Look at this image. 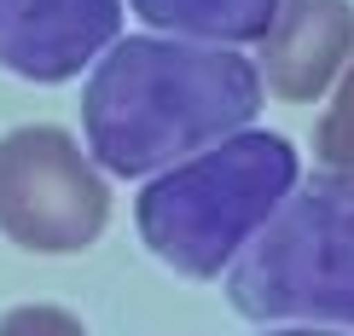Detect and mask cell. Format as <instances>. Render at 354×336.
I'll return each instance as SVG.
<instances>
[{"instance_id": "cell-1", "label": "cell", "mask_w": 354, "mask_h": 336, "mask_svg": "<svg viewBox=\"0 0 354 336\" xmlns=\"http://www.w3.org/2000/svg\"><path fill=\"white\" fill-rule=\"evenodd\" d=\"M87 70H93L82 93L87 157L116 180H145L250 128L268 93L256 58L192 35L111 41Z\"/></svg>"}, {"instance_id": "cell-2", "label": "cell", "mask_w": 354, "mask_h": 336, "mask_svg": "<svg viewBox=\"0 0 354 336\" xmlns=\"http://www.w3.org/2000/svg\"><path fill=\"white\" fill-rule=\"evenodd\" d=\"M290 186H297L290 139L268 128H239L180 163L145 174V192L134 197V226L169 273L215 279L256 238V226L279 209Z\"/></svg>"}, {"instance_id": "cell-3", "label": "cell", "mask_w": 354, "mask_h": 336, "mask_svg": "<svg viewBox=\"0 0 354 336\" xmlns=\"http://www.w3.org/2000/svg\"><path fill=\"white\" fill-rule=\"evenodd\" d=\"M227 302L250 325L354 330V180L297 174L227 267Z\"/></svg>"}, {"instance_id": "cell-4", "label": "cell", "mask_w": 354, "mask_h": 336, "mask_svg": "<svg viewBox=\"0 0 354 336\" xmlns=\"http://www.w3.org/2000/svg\"><path fill=\"white\" fill-rule=\"evenodd\" d=\"M111 221V186L64 128H12L0 139V232L35 255H76Z\"/></svg>"}, {"instance_id": "cell-5", "label": "cell", "mask_w": 354, "mask_h": 336, "mask_svg": "<svg viewBox=\"0 0 354 336\" xmlns=\"http://www.w3.org/2000/svg\"><path fill=\"white\" fill-rule=\"evenodd\" d=\"M122 35V0H0V70L70 81Z\"/></svg>"}, {"instance_id": "cell-6", "label": "cell", "mask_w": 354, "mask_h": 336, "mask_svg": "<svg viewBox=\"0 0 354 336\" xmlns=\"http://www.w3.org/2000/svg\"><path fill=\"white\" fill-rule=\"evenodd\" d=\"M354 52V0H279L273 23L261 29V87L290 105H308L337 81Z\"/></svg>"}, {"instance_id": "cell-7", "label": "cell", "mask_w": 354, "mask_h": 336, "mask_svg": "<svg viewBox=\"0 0 354 336\" xmlns=\"http://www.w3.org/2000/svg\"><path fill=\"white\" fill-rule=\"evenodd\" d=\"M128 6L151 29H163V35L244 47V41H261V29L273 23L279 0H128Z\"/></svg>"}, {"instance_id": "cell-8", "label": "cell", "mask_w": 354, "mask_h": 336, "mask_svg": "<svg viewBox=\"0 0 354 336\" xmlns=\"http://www.w3.org/2000/svg\"><path fill=\"white\" fill-rule=\"evenodd\" d=\"M314 151H319V168L354 180V52H348V64H343L337 99L326 105V116L314 122Z\"/></svg>"}, {"instance_id": "cell-9", "label": "cell", "mask_w": 354, "mask_h": 336, "mask_svg": "<svg viewBox=\"0 0 354 336\" xmlns=\"http://www.w3.org/2000/svg\"><path fill=\"white\" fill-rule=\"evenodd\" d=\"M24 325H53V330H76V319L70 313H6V330H24Z\"/></svg>"}]
</instances>
